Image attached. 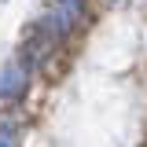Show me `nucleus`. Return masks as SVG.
Segmentation results:
<instances>
[{"label": "nucleus", "mask_w": 147, "mask_h": 147, "mask_svg": "<svg viewBox=\"0 0 147 147\" xmlns=\"http://www.w3.org/2000/svg\"><path fill=\"white\" fill-rule=\"evenodd\" d=\"M30 88V70L22 63H7L4 74H0V99L4 103H18Z\"/></svg>", "instance_id": "nucleus-1"}, {"label": "nucleus", "mask_w": 147, "mask_h": 147, "mask_svg": "<svg viewBox=\"0 0 147 147\" xmlns=\"http://www.w3.org/2000/svg\"><path fill=\"white\" fill-rule=\"evenodd\" d=\"M0 147H15V125L0 121Z\"/></svg>", "instance_id": "nucleus-2"}, {"label": "nucleus", "mask_w": 147, "mask_h": 147, "mask_svg": "<svg viewBox=\"0 0 147 147\" xmlns=\"http://www.w3.org/2000/svg\"><path fill=\"white\" fill-rule=\"evenodd\" d=\"M55 4H66V7H77V11H81V4H85V0H55Z\"/></svg>", "instance_id": "nucleus-3"}]
</instances>
